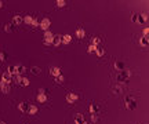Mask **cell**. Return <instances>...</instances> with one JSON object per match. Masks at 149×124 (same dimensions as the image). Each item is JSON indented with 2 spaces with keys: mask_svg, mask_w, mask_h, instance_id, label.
<instances>
[{
  "mask_svg": "<svg viewBox=\"0 0 149 124\" xmlns=\"http://www.w3.org/2000/svg\"><path fill=\"white\" fill-rule=\"evenodd\" d=\"M130 70L124 69V70H120V72H117L116 75V81L117 84H124V83H128V80H130Z\"/></svg>",
  "mask_w": 149,
  "mask_h": 124,
  "instance_id": "6da1fadb",
  "label": "cell"
},
{
  "mask_svg": "<svg viewBox=\"0 0 149 124\" xmlns=\"http://www.w3.org/2000/svg\"><path fill=\"white\" fill-rule=\"evenodd\" d=\"M124 106L127 110H134L137 108V99L131 95H126L124 97Z\"/></svg>",
  "mask_w": 149,
  "mask_h": 124,
  "instance_id": "7a4b0ae2",
  "label": "cell"
},
{
  "mask_svg": "<svg viewBox=\"0 0 149 124\" xmlns=\"http://www.w3.org/2000/svg\"><path fill=\"white\" fill-rule=\"evenodd\" d=\"M53 39H54V35L50 31H46L44 32V40H43V44L47 46V47H50L53 44Z\"/></svg>",
  "mask_w": 149,
  "mask_h": 124,
  "instance_id": "3957f363",
  "label": "cell"
},
{
  "mask_svg": "<svg viewBox=\"0 0 149 124\" xmlns=\"http://www.w3.org/2000/svg\"><path fill=\"white\" fill-rule=\"evenodd\" d=\"M39 26L46 32V31H48V28L51 26V21H50L48 18H42V19H40V25Z\"/></svg>",
  "mask_w": 149,
  "mask_h": 124,
  "instance_id": "277c9868",
  "label": "cell"
},
{
  "mask_svg": "<svg viewBox=\"0 0 149 124\" xmlns=\"http://www.w3.org/2000/svg\"><path fill=\"white\" fill-rule=\"evenodd\" d=\"M77 99H79V95H77V94H74V92H69L66 95V102L68 103H74Z\"/></svg>",
  "mask_w": 149,
  "mask_h": 124,
  "instance_id": "5b68a950",
  "label": "cell"
},
{
  "mask_svg": "<svg viewBox=\"0 0 149 124\" xmlns=\"http://www.w3.org/2000/svg\"><path fill=\"white\" fill-rule=\"evenodd\" d=\"M146 21H148V17H146L145 12H142V14H137V22L135 23H138V25H144Z\"/></svg>",
  "mask_w": 149,
  "mask_h": 124,
  "instance_id": "8992f818",
  "label": "cell"
},
{
  "mask_svg": "<svg viewBox=\"0 0 149 124\" xmlns=\"http://www.w3.org/2000/svg\"><path fill=\"white\" fill-rule=\"evenodd\" d=\"M59 75H62L61 68H58V66H51V68H50V76L57 77V76H59Z\"/></svg>",
  "mask_w": 149,
  "mask_h": 124,
  "instance_id": "52a82bcc",
  "label": "cell"
},
{
  "mask_svg": "<svg viewBox=\"0 0 149 124\" xmlns=\"http://www.w3.org/2000/svg\"><path fill=\"white\" fill-rule=\"evenodd\" d=\"M29 105H30L29 102H21V103L18 105V110H19V112H22V113H28Z\"/></svg>",
  "mask_w": 149,
  "mask_h": 124,
  "instance_id": "ba28073f",
  "label": "cell"
},
{
  "mask_svg": "<svg viewBox=\"0 0 149 124\" xmlns=\"http://www.w3.org/2000/svg\"><path fill=\"white\" fill-rule=\"evenodd\" d=\"M84 123H86L84 115H82V113H77V115L74 116V124H84Z\"/></svg>",
  "mask_w": 149,
  "mask_h": 124,
  "instance_id": "9c48e42d",
  "label": "cell"
},
{
  "mask_svg": "<svg viewBox=\"0 0 149 124\" xmlns=\"http://www.w3.org/2000/svg\"><path fill=\"white\" fill-rule=\"evenodd\" d=\"M113 68L116 69L117 72H120V70H124V69H126V66H124V62H121V61H115Z\"/></svg>",
  "mask_w": 149,
  "mask_h": 124,
  "instance_id": "30bf717a",
  "label": "cell"
},
{
  "mask_svg": "<svg viewBox=\"0 0 149 124\" xmlns=\"http://www.w3.org/2000/svg\"><path fill=\"white\" fill-rule=\"evenodd\" d=\"M112 92L115 94V95H120V94H123V88H121L120 84H116L112 87Z\"/></svg>",
  "mask_w": 149,
  "mask_h": 124,
  "instance_id": "8fae6325",
  "label": "cell"
},
{
  "mask_svg": "<svg viewBox=\"0 0 149 124\" xmlns=\"http://www.w3.org/2000/svg\"><path fill=\"white\" fill-rule=\"evenodd\" d=\"M89 109H90V113H91V115H94V113H98V112H100V106H98L95 102H91Z\"/></svg>",
  "mask_w": 149,
  "mask_h": 124,
  "instance_id": "7c38bea8",
  "label": "cell"
},
{
  "mask_svg": "<svg viewBox=\"0 0 149 124\" xmlns=\"http://www.w3.org/2000/svg\"><path fill=\"white\" fill-rule=\"evenodd\" d=\"M21 23H22V17L21 15H14V17H13V23H11V25L18 26V25H21Z\"/></svg>",
  "mask_w": 149,
  "mask_h": 124,
  "instance_id": "4fadbf2b",
  "label": "cell"
},
{
  "mask_svg": "<svg viewBox=\"0 0 149 124\" xmlns=\"http://www.w3.org/2000/svg\"><path fill=\"white\" fill-rule=\"evenodd\" d=\"M61 42H62L64 44H69V43L72 42V36H70V35H65V36H61Z\"/></svg>",
  "mask_w": 149,
  "mask_h": 124,
  "instance_id": "5bb4252c",
  "label": "cell"
},
{
  "mask_svg": "<svg viewBox=\"0 0 149 124\" xmlns=\"http://www.w3.org/2000/svg\"><path fill=\"white\" fill-rule=\"evenodd\" d=\"M30 73L35 76H40V73H42V69L39 68V66H32L30 68Z\"/></svg>",
  "mask_w": 149,
  "mask_h": 124,
  "instance_id": "9a60e30c",
  "label": "cell"
},
{
  "mask_svg": "<svg viewBox=\"0 0 149 124\" xmlns=\"http://www.w3.org/2000/svg\"><path fill=\"white\" fill-rule=\"evenodd\" d=\"M36 99H37V102L44 103V102H47V95H44V94H37Z\"/></svg>",
  "mask_w": 149,
  "mask_h": 124,
  "instance_id": "2e32d148",
  "label": "cell"
},
{
  "mask_svg": "<svg viewBox=\"0 0 149 124\" xmlns=\"http://www.w3.org/2000/svg\"><path fill=\"white\" fill-rule=\"evenodd\" d=\"M28 113H29V116H33V115H36V113H37V106H36V105H29Z\"/></svg>",
  "mask_w": 149,
  "mask_h": 124,
  "instance_id": "e0dca14e",
  "label": "cell"
},
{
  "mask_svg": "<svg viewBox=\"0 0 149 124\" xmlns=\"http://www.w3.org/2000/svg\"><path fill=\"white\" fill-rule=\"evenodd\" d=\"M17 66V73H18L19 76L23 75V73H26V68L23 65H15Z\"/></svg>",
  "mask_w": 149,
  "mask_h": 124,
  "instance_id": "ac0fdd59",
  "label": "cell"
},
{
  "mask_svg": "<svg viewBox=\"0 0 149 124\" xmlns=\"http://www.w3.org/2000/svg\"><path fill=\"white\" fill-rule=\"evenodd\" d=\"M140 46H141V47H144V48H146V47L149 46V39H148V37H142V39H140Z\"/></svg>",
  "mask_w": 149,
  "mask_h": 124,
  "instance_id": "d6986e66",
  "label": "cell"
},
{
  "mask_svg": "<svg viewBox=\"0 0 149 124\" xmlns=\"http://www.w3.org/2000/svg\"><path fill=\"white\" fill-rule=\"evenodd\" d=\"M76 36H77V39H84V36H86V32H84V29L83 28H79L76 31Z\"/></svg>",
  "mask_w": 149,
  "mask_h": 124,
  "instance_id": "ffe728a7",
  "label": "cell"
},
{
  "mask_svg": "<svg viewBox=\"0 0 149 124\" xmlns=\"http://www.w3.org/2000/svg\"><path fill=\"white\" fill-rule=\"evenodd\" d=\"M7 72L10 73V75H18V73H17V66L15 65H10L8 68H7Z\"/></svg>",
  "mask_w": 149,
  "mask_h": 124,
  "instance_id": "44dd1931",
  "label": "cell"
},
{
  "mask_svg": "<svg viewBox=\"0 0 149 124\" xmlns=\"http://www.w3.org/2000/svg\"><path fill=\"white\" fill-rule=\"evenodd\" d=\"M0 91H2L3 94H10V91H11V87H10V84H3Z\"/></svg>",
  "mask_w": 149,
  "mask_h": 124,
  "instance_id": "7402d4cb",
  "label": "cell"
},
{
  "mask_svg": "<svg viewBox=\"0 0 149 124\" xmlns=\"http://www.w3.org/2000/svg\"><path fill=\"white\" fill-rule=\"evenodd\" d=\"M101 43V39L100 37H97V36H94L93 39H91V46H94V47H98V44Z\"/></svg>",
  "mask_w": 149,
  "mask_h": 124,
  "instance_id": "603a6c76",
  "label": "cell"
},
{
  "mask_svg": "<svg viewBox=\"0 0 149 124\" xmlns=\"http://www.w3.org/2000/svg\"><path fill=\"white\" fill-rule=\"evenodd\" d=\"M32 21H33V17L32 15H26L25 18L22 19V22H25L26 25H32Z\"/></svg>",
  "mask_w": 149,
  "mask_h": 124,
  "instance_id": "cb8c5ba5",
  "label": "cell"
},
{
  "mask_svg": "<svg viewBox=\"0 0 149 124\" xmlns=\"http://www.w3.org/2000/svg\"><path fill=\"white\" fill-rule=\"evenodd\" d=\"M61 43H62V42H61V36H54V39H53V44L58 47Z\"/></svg>",
  "mask_w": 149,
  "mask_h": 124,
  "instance_id": "d4e9b609",
  "label": "cell"
},
{
  "mask_svg": "<svg viewBox=\"0 0 149 124\" xmlns=\"http://www.w3.org/2000/svg\"><path fill=\"white\" fill-rule=\"evenodd\" d=\"M7 58H8V57H7V52H6V51H0V61H2V62H6V61H7Z\"/></svg>",
  "mask_w": 149,
  "mask_h": 124,
  "instance_id": "484cf974",
  "label": "cell"
},
{
  "mask_svg": "<svg viewBox=\"0 0 149 124\" xmlns=\"http://www.w3.org/2000/svg\"><path fill=\"white\" fill-rule=\"evenodd\" d=\"M11 23H4V26H3V29H4V32H7V33H11L13 32V28H11Z\"/></svg>",
  "mask_w": 149,
  "mask_h": 124,
  "instance_id": "4316f807",
  "label": "cell"
},
{
  "mask_svg": "<svg viewBox=\"0 0 149 124\" xmlns=\"http://www.w3.org/2000/svg\"><path fill=\"white\" fill-rule=\"evenodd\" d=\"M95 54H97V55L101 58V57H104V55H105V50H104V48H100V47H97V50H95Z\"/></svg>",
  "mask_w": 149,
  "mask_h": 124,
  "instance_id": "83f0119b",
  "label": "cell"
},
{
  "mask_svg": "<svg viewBox=\"0 0 149 124\" xmlns=\"http://www.w3.org/2000/svg\"><path fill=\"white\" fill-rule=\"evenodd\" d=\"M19 84H21L22 87H28V86H29V79L22 77V79H21V81H19Z\"/></svg>",
  "mask_w": 149,
  "mask_h": 124,
  "instance_id": "f1b7e54d",
  "label": "cell"
},
{
  "mask_svg": "<svg viewBox=\"0 0 149 124\" xmlns=\"http://www.w3.org/2000/svg\"><path fill=\"white\" fill-rule=\"evenodd\" d=\"M21 76H19V75H13L11 76V81H14V83H19V81H21Z\"/></svg>",
  "mask_w": 149,
  "mask_h": 124,
  "instance_id": "f546056e",
  "label": "cell"
},
{
  "mask_svg": "<svg viewBox=\"0 0 149 124\" xmlns=\"http://www.w3.org/2000/svg\"><path fill=\"white\" fill-rule=\"evenodd\" d=\"M64 80H65V77H64V75H59L55 77V83H58V84H61V83H64Z\"/></svg>",
  "mask_w": 149,
  "mask_h": 124,
  "instance_id": "4dcf8cb0",
  "label": "cell"
},
{
  "mask_svg": "<svg viewBox=\"0 0 149 124\" xmlns=\"http://www.w3.org/2000/svg\"><path fill=\"white\" fill-rule=\"evenodd\" d=\"M98 120H100V115H98V113H94V115H91V121H93V123H97Z\"/></svg>",
  "mask_w": 149,
  "mask_h": 124,
  "instance_id": "1f68e13d",
  "label": "cell"
},
{
  "mask_svg": "<svg viewBox=\"0 0 149 124\" xmlns=\"http://www.w3.org/2000/svg\"><path fill=\"white\" fill-rule=\"evenodd\" d=\"M66 2L65 0H57V7H65Z\"/></svg>",
  "mask_w": 149,
  "mask_h": 124,
  "instance_id": "d6a6232c",
  "label": "cell"
},
{
  "mask_svg": "<svg viewBox=\"0 0 149 124\" xmlns=\"http://www.w3.org/2000/svg\"><path fill=\"white\" fill-rule=\"evenodd\" d=\"M39 25H40V19L33 18V21H32V26H39Z\"/></svg>",
  "mask_w": 149,
  "mask_h": 124,
  "instance_id": "836d02e7",
  "label": "cell"
},
{
  "mask_svg": "<svg viewBox=\"0 0 149 124\" xmlns=\"http://www.w3.org/2000/svg\"><path fill=\"white\" fill-rule=\"evenodd\" d=\"M95 50H97V47H94V46H89V48H87V51H89L90 54H91V52H95Z\"/></svg>",
  "mask_w": 149,
  "mask_h": 124,
  "instance_id": "e575fe53",
  "label": "cell"
},
{
  "mask_svg": "<svg viewBox=\"0 0 149 124\" xmlns=\"http://www.w3.org/2000/svg\"><path fill=\"white\" fill-rule=\"evenodd\" d=\"M39 94H44V95H47V94H48V90H46V88H39Z\"/></svg>",
  "mask_w": 149,
  "mask_h": 124,
  "instance_id": "d590c367",
  "label": "cell"
},
{
  "mask_svg": "<svg viewBox=\"0 0 149 124\" xmlns=\"http://www.w3.org/2000/svg\"><path fill=\"white\" fill-rule=\"evenodd\" d=\"M131 21H133L134 23L137 22V12H134V14H133V17H131Z\"/></svg>",
  "mask_w": 149,
  "mask_h": 124,
  "instance_id": "8d00e7d4",
  "label": "cell"
},
{
  "mask_svg": "<svg viewBox=\"0 0 149 124\" xmlns=\"http://www.w3.org/2000/svg\"><path fill=\"white\" fill-rule=\"evenodd\" d=\"M148 32H149V29L145 28V29H144V37H148Z\"/></svg>",
  "mask_w": 149,
  "mask_h": 124,
  "instance_id": "74e56055",
  "label": "cell"
},
{
  "mask_svg": "<svg viewBox=\"0 0 149 124\" xmlns=\"http://www.w3.org/2000/svg\"><path fill=\"white\" fill-rule=\"evenodd\" d=\"M0 124H7L6 121H3V120H0Z\"/></svg>",
  "mask_w": 149,
  "mask_h": 124,
  "instance_id": "f35d334b",
  "label": "cell"
},
{
  "mask_svg": "<svg viewBox=\"0 0 149 124\" xmlns=\"http://www.w3.org/2000/svg\"><path fill=\"white\" fill-rule=\"evenodd\" d=\"M3 7V2H0V8H2Z\"/></svg>",
  "mask_w": 149,
  "mask_h": 124,
  "instance_id": "ab89813d",
  "label": "cell"
},
{
  "mask_svg": "<svg viewBox=\"0 0 149 124\" xmlns=\"http://www.w3.org/2000/svg\"><path fill=\"white\" fill-rule=\"evenodd\" d=\"M2 86H3V83H2V81H0V90H2Z\"/></svg>",
  "mask_w": 149,
  "mask_h": 124,
  "instance_id": "60d3db41",
  "label": "cell"
},
{
  "mask_svg": "<svg viewBox=\"0 0 149 124\" xmlns=\"http://www.w3.org/2000/svg\"><path fill=\"white\" fill-rule=\"evenodd\" d=\"M84 124H87V123H84Z\"/></svg>",
  "mask_w": 149,
  "mask_h": 124,
  "instance_id": "b9f144b4",
  "label": "cell"
}]
</instances>
